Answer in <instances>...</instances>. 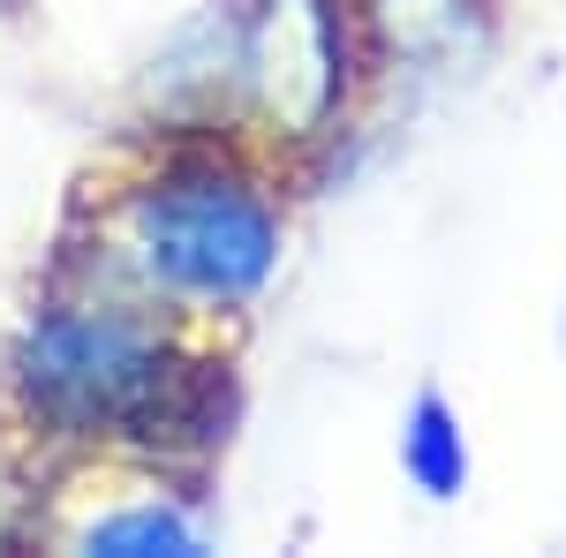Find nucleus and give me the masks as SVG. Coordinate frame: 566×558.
I'll use <instances>...</instances> for the list:
<instances>
[{
	"instance_id": "obj_1",
	"label": "nucleus",
	"mask_w": 566,
	"mask_h": 558,
	"mask_svg": "<svg viewBox=\"0 0 566 558\" xmlns=\"http://www.w3.org/2000/svg\"><path fill=\"white\" fill-rule=\"evenodd\" d=\"M129 250L181 302H250L280 264V219L234 173H167L129 197Z\"/></svg>"
},
{
	"instance_id": "obj_2",
	"label": "nucleus",
	"mask_w": 566,
	"mask_h": 558,
	"mask_svg": "<svg viewBox=\"0 0 566 558\" xmlns=\"http://www.w3.org/2000/svg\"><path fill=\"white\" fill-rule=\"evenodd\" d=\"M15 386L61 430H144L175 408V362L129 309H45L15 347Z\"/></svg>"
},
{
	"instance_id": "obj_3",
	"label": "nucleus",
	"mask_w": 566,
	"mask_h": 558,
	"mask_svg": "<svg viewBox=\"0 0 566 558\" xmlns=\"http://www.w3.org/2000/svg\"><path fill=\"white\" fill-rule=\"evenodd\" d=\"M242 76L280 129L310 136L340 98V31L325 0H264L242 31Z\"/></svg>"
},
{
	"instance_id": "obj_4",
	"label": "nucleus",
	"mask_w": 566,
	"mask_h": 558,
	"mask_svg": "<svg viewBox=\"0 0 566 558\" xmlns=\"http://www.w3.org/2000/svg\"><path fill=\"white\" fill-rule=\"evenodd\" d=\"M84 551H98V558H159V551L189 558V551H205V536L175 506H129V514H114V520H91Z\"/></svg>"
},
{
	"instance_id": "obj_5",
	"label": "nucleus",
	"mask_w": 566,
	"mask_h": 558,
	"mask_svg": "<svg viewBox=\"0 0 566 558\" xmlns=\"http://www.w3.org/2000/svg\"><path fill=\"white\" fill-rule=\"evenodd\" d=\"M408 475L431 491V498H453L461 491V475H469V453H461V430L446 415V400H416V415H408Z\"/></svg>"
}]
</instances>
